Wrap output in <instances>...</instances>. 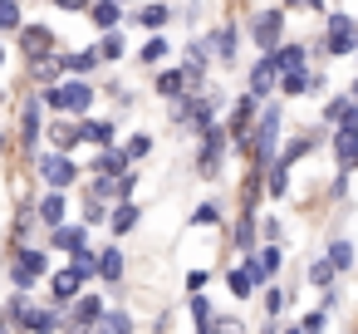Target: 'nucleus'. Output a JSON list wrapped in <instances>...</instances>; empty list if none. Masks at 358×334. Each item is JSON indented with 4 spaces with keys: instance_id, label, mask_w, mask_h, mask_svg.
Here are the masks:
<instances>
[{
    "instance_id": "1",
    "label": "nucleus",
    "mask_w": 358,
    "mask_h": 334,
    "mask_svg": "<svg viewBox=\"0 0 358 334\" xmlns=\"http://www.w3.org/2000/svg\"><path fill=\"white\" fill-rule=\"evenodd\" d=\"M280 128H285V104L280 99H265L260 109V123H255V143H250V167L255 172H270L280 162Z\"/></svg>"
},
{
    "instance_id": "2",
    "label": "nucleus",
    "mask_w": 358,
    "mask_h": 334,
    "mask_svg": "<svg viewBox=\"0 0 358 334\" xmlns=\"http://www.w3.org/2000/svg\"><path fill=\"white\" fill-rule=\"evenodd\" d=\"M226 148H231V128L226 123H211L201 133V148H196V177L216 182L221 177V162H226Z\"/></svg>"
},
{
    "instance_id": "3",
    "label": "nucleus",
    "mask_w": 358,
    "mask_h": 334,
    "mask_svg": "<svg viewBox=\"0 0 358 334\" xmlns=\"http://www.w3.org/2000/svg\"><path fill=\"white\" fill-rule=\"evenodd\" d=\"M260 104H265V99H255L250 89H245V94H241V99L231 104V123H226V128H231V143H236L241 153H250V143H255V123H260Z\"/></svg>"
},
{
    "instance_id": "4",
    "label": "nucleus",
    "mask_w": 358,
    "mask_h": 334,
    "mask_svg": "<svg viewBox=\"0 0 358 334\" xmlns=\"http://www.w3.org/2000/svg\"><path fill=\"white\" fill-rule=\"evenodd\" d=\"M94 275H99V260H69L59 275H50V280H55V305H59V309L74 305L79 290H84V280H94Z\"/></svg>"
},
{
    "instance_id": "5",
    "label": "nucleus",
    "mask_w": 358,
    "mask_h": 334,
    "mask_svg": "<svg viewBox=\"0 0 358 334\" xmlns=\"http://www.w3.org/2000/svg\"><path fill=\"white\" fill-rule=\"evenodd\" d=\"M324 50H329V60L358 55V20H348L343 11H334V15L324 20Z\"/></svg>"
},
{
    "instance_id": "6",
    "label": "nucleus",
    "mask_w": 358,
    "mask_h": 334,
    "mask_svg": "<svg viewBox=\"0 0 358 334\" xmlns=\"http://www.w3.org/2000/svg\"><path fill=\"white\" fill-rule=\"evenodd\" d=\"M250 40L260 45V55H275L285 45V6H270L250 20Z\"/></svg>"
},
{
    "instance_id": "7",
    "label": "nucleus",
    "mask_w": 358,
    "mask_h": 334,
    "mask_svg": "<svg viewBox=\"0 0 358 334\" xmlns=\"http://www.w3.org/2000/svg\"><path fill=\"white\" fill-rule=\"evenodd\" d=\"M40 177H45V187H59V192H69V187L79 182V162H74L64 148H55L50 158H40Z\"/></svg>"
},
{
    "instance_id": "8",
    "label": "nucleus",
    "mask_w": 358,
    "mask_h": 334,
    "mask_svg": "<svg viewBox=\"0 0 358 334\" xmlns=\"http://www.w3.org/2000/svg\"><path fill=\"white\" fill-rule=\"evenodd\" d=\"M50 246H55V251H69L74 260H99V256L89 251V221H74V226L64 221V226H55V231H50Z\"/></svg>"
},
{
    "instance_id": "9",
    "label": "nucleus",
    "mask_w": 358,
    "mask_h": 334,
    "mask_svg": "<svg viewBox=\"0 0 358 334\" xmlns=\"http://www.w3.org/2000/svg\"><path fill=\"white\" fill-rule=\"evenodd\" d=\"M40 133H45V99H40V94H30V99L20 104V148H25V153H35Z\"/></svg>"
},
{
    "instance_id": "10",
    "label": "nucleus",
    "mask_w": 358,
    "mask_h": 334,
    "mask_svg": "<svg viewBox=\"0 0 358 334\" xmlns=\"http://www.w3.org/2000/svg\"><path fill=\"white\" fill-rule=\"evenodd\" d=\"M55 45H59V35H55L50 25H25V30H20V50H25V60H30V64L50 60V55H55Z\"/></svg>"
},
{
    "instance_id": "11",
    "label": "nucleus",
    "mask_w": 358,
    "mask_h": 334,
    "mask_svg": "<svg viewBox=\"0 0 358 334\" xmlns=\"http://www.w3.org/2000/svg\"><path fill=\"white\" fill-rule=\"evenodd\" d=\"M280 79H285V69L275 64V55H260V60L250 64V94H255V99H270V94L280 89Z\"/></svg>"
},
{
    "instance_id": "12",
    "label": "nucleus",
    "mask_w": 358,
    "mask_h": 334,
    "mask_svg": "<svg viewBox=\"0 0 358 334\" xmlns=\"http://www.w3.org/2000/svg\"><path fill=\"white\" fill-rule=\"evenodd\" d=\"M324 89H329V79H324L319 69H314V74H309V69H289V74L280 79V94H285V99H309V94H324Z\"/></svg>"
},
{
    "instance_id": "13",
    "label": "nucleus",
    "mask_w": 358,
    "mask_h": 334,
    "mask_svg": "<svg viewBox=\"0 0 358 334\" xmlns=\"http://www.w3.org/2000/svg\"><path fill=\"white\" fill-rule=\"evenodd\" d=\"M265 241V231H260V211H245L241 207V216H236V226H231V246L245 256V251H255Z\"/></svg>"
},
{
    "instance_id": "14",
    "label": "nucleus",
    "mask_w": 358,
    "mask_h": 334,
    "mask_svg": "<svg viewBox=\"0 0 358 334\" xmlns=\"http://www.w3.org/2000/svg\"><path fill=\"white\" fill-rule=\"evenodd\" d=\"M89 104H94V84L89 79L59 84V113H89Z\"/></svg>"
},
{
    "instance_id": "15",
    "label": "nucleus",
    "mask_w": 358,
    "mask_h": 334,
    "mask_svg": "<svg viewBox=\"0 0 358 334\" xmlns=\"http://www.w3.org/2000/svg\"><path fill=\"white\" fill-rule=\"evenodd\" d=\"M211 55H216V64H236L241 60V30L236 25H221L211 35Z\"/></svg>"
},
{
    "instance_id": "16",
    "label": "nucleus",
    "mask_w": 358,
    "mask_h": 334,
    "mask_svg": "<svg viewBox=\"0 0 358 334\" xmlns=\"http://www.w3.org/2000/svg\"><path fill=\"white\" fill-rule=\"evenodd\" d=\"M94 172H103V177H123V172H133V153H128V148H103V153L94 158Z\"/></svg>"
},
{
    "instance_id": "17",
    "label": "nucleus",
    "mask_w": 358,
    "mask_h": 334,
    "mask_svg": "<svg viewBox=\"0 0 358 334\" xmlns=\"http://www.w3.org/2000/svg\"><path fill=\"white\" fill-rule=\"evenodd\" d=\"M152 89H157L167 104H177L182 94H192V84H187V69H162V74L152 79Z\"/></svg>"
},
{
    "instance_id": "18",
    "label": "nucleus",
    "mask_w": 358,
    "mask_h": 334,
    "mask_svg": "<svg viewBox=\"0 0 358 334\" xmlns=\"http://www.w3.org/2000/svg\"><path fill=\"white\" fill-rule=\"evenodd\" d=\"M64 211H69V197H64L59 187H50V192L40 197V221L55 231V226H64Z\"/></svg>"
},
{
    "instance_id": "19",
    "label": "nucleus",
    "mask_w": 358,
    "mask_h": 334,
    "mask_svg": "<svg viewBox=\"0 0 358 334\" xmlns=\"http://www.w3.org/2000/svg\"><path fill=\"white\" fill-rule=\"evenodd\" d=\"M99 280H103L113 295L123 290V251H118V246H108V251L99 256Z\"/></svg>"
},
{
    "instance_id": "20",
    "label": "nucleus",
    "mask_w": 358,
    "mask_h": 334,
    "mask_svg": "<svg viewBox=\"0 0 358 334\" xmlns=\"http://www.w3.org/2000/svg\"><path fill=\"white\" fill-rule=\"evenodd\" d=\"M99 319H103V300L99 295H79L74 300V329H99Z\"/></svg>"
},
{
    "instance_id": "21",
    "label": "nucleus",
    "mask_w": 358,
    "mask_h": 334,
    "mask_svg": "<svg viewBox=\"0 0 358 334\" xmlns=\"http://www.w3.org/2000/svg\"><path fill=\"white\" fill-rule=\"evenodd\" d=\"M334 162H338V167H348V172H358V133L334 128Z\"/></svg>"
},
{
    "instance_id": "22",
    "label": "nucleus",
    "mask_w": 358,
    "mask_h": 334,
    "mask_svg": "<svg viewBox=\"0 0 358 334\" xmlns=\"http://www.w3.org/2000/svg\"><path fill=\"white\" fill-rule=\"evenodd\" d=\"M89 20H94L99 30H118V25H123V0H94V6H89Z\"/></svg>"
},
{
    "instance_id": "23",
    "label": "nucleus",
    "mask_w": 358,
    "mask_h": 334,
    "mask_svg": "<svg viewBox=\"0 0 358 334\" xmlns=\"http://www.w3.org/2000/svg\"><path fill=\"white\" fill-rule=\"evenodd\" d=\"M138 221H143L138 202H113V216H108V231H113V236H128Z\"/></svg>"
},
{
    "instance_id": "24",
    "label": "nucleus",
    "mask_w": 358,
    "mask_h": 334,
    "mask_svg": "<svg viewBox=\"0 0 358 334\" xmlns=\"http://www.w3.org/2000/svg\"><path fill=\"white\" fill-rule=\"evenodd\" d=\"M167 50H172V40H167L162 30H148V45L138 50V60H143V64L152 69V64H162V60H167Z\"/></svg>"
},
{
    "instance_id": "25",
    "label": "nucleus",
    "mask_w": 358,
    "mask_h": 334,
    "mask_svg": "<svg viewBox=\"0 0 358 334\" xmlns=\"http://www.w3.org/2000/svg\"><path fill=\"white\" fill-rule=\"evenodd\" d=\"M113 133H118V123H113V118H84V143L113 148Z\"/></svg>"
},
{
    "instance_id": "26",
    "label": "nucleus",
    "mask_w": 358,
    "mask_h": 334,
    "mask_svg": "<svg viewBox=\"0 0 358 334\" xmlns=\"http://www.w3.org/2000/svg\"><path fill=\"white\" fill-rule=\"evenodd\" d=\"M133 20H138L143 30H162V25L172 20V6H162V0H152V6H143V11H138Z\"/></svg>"
},
{
    "instance_id": "27",
    "label": "nucleus",
    "mask_w": 358,
    "mask_h": 334,
    "mask_svg": "<svg viewBox=\"0 0 358 334\" xmlns=\"http://www.w3.org/2000/svg\"><path fill=\"white\" fill-rule=\"evenodd\" d=\"M334 275H338V265H334L329 256L309 260V270H304V280H309V285H319V290H329V285H334Z\"/></svg>"
},
{
    "instance_id": "28",
    "label": "nucleus",
    "mask_w": 358,
    "mask_h": 334,
    "mask_svg": "<svg viewBox=\"0 0 358 334\" xmlns=\"http://www.w3.org/2000/svg\"><path fill=\"white\" fill-rule=\"evenodd\" d=\"M304 60H309V45H280L275 50V64L289 74V69H304Z\"/></svg>"
},
{
    "instance_id": "29",
    "label": "nucleus",
    "mask_w": 358,
    "mask_h": 334,
    "mask_svg": "<svg viewBox=\"0 0 358 334\" xmlns=\"http://www.w3.org/2000/svg\"><path fill=\"white\" fill-rule=\"evenodd\" d=\"M50 138H55V148H64V153H69V148H79V143H84V123H55V128H50Z\"/></svg>"
},
{
    "instance_id": "30",
    "label": "nucleus",
    "mask_w": 358,
    "mask_h": 334,
    "mask_svg": "<svg viewBox=\"0 0 358 334\" xmlns=\"http://www.w3.org/2000/svg\"><path fill=\"white\" fill-rule=\"evenodd\" d=\"M25 20H20V0H0V35H20Z\"/></svg>"
},
{
    "instance_id": "31",
    "label": "nucleus",
    "mask_w": 358,
    "mask_h": 334,
    "mask_svg": "<svg viewBox=\"0 0 358 334\" xmlns=\"http://www.w3.org/2000/svg\"><path fill=\"white\" fill-rule=\"evenodd\" d=\"M59 64H64V74H89V69L99 64V50H79V55H59Z\"/></svg>"
},
{
    "instance_id": "32",
    "label": "nucleus",
    "mask_w": 358,
    "mask_h": 334,
    "mask_svg": "<svg viewBox=\"0 0 358 334\" xmlns=\"http://www.w3.org/2000/svg\"><path fill=\"white\" fill-rule=\"evenodd\" d=\"M265 187H270V197H275V202H280V197L289 192V162H285V158H280V162H275V167L265 172Z\"/></svg>"
},
{
    "instance_id": "33",
    "label": "nucleus",
    "mask_w": 358,
    "mask_h": 334,
    "mask_svg": "<svg viewBox=\"0 0 358 334\" xmlns=\"http://www.w3.org/2000/svg\"><path fill=\"white\" fill-rule=\"evenodd\" d=\"M329 260L338 265V270H353V241H343V236H329Z\"/></svg>"
},
{
    "instance_id": "34",
    "label": "nucleus",
    "mask_w": 358,
    "mask_h": 334,
    "mask_svg": "<svg viewBox=\"0 0 358 334\" xmlns=\"http://www.w3.org/2000/svg\"><path fill=\"white\" fill-rule=\"evenodd\" d=\"M99 329H103V334H133V314H128V309H103Z\"/></svg>"
},
{
    "instance_id": "35",
    "label": "nucleus",
    "mask_w": 358,
    "mask_h": 334,
    "mask_svg": "<svg viewBox=\"0 0 358 334\" xmlns=\"http://www.w3.org/2000/svg\"><path fill=\"white\" fill-rule=\"evenodd\" d=\"M99 60H103V64H118V60H123V35H118V30H103V40H99Z\"/></svg>"
},
{
    "instance_id": "36",
    "label": "nucleus",
    "mask_w": 358,
    "mask_h": 334,
    "mask_svg": "<svg viewBox=\"0 0 358 334\" xmlns=\"http://www.w3.org/2000/svg\"><path fill=\"white\" fill-rule=\"evenodd\" d=\"M226 285H231V295H236V300H250V295L260 290V285L245 275V265H241V270H231V275H226Z\"/></svg>"
},
{
    "instance_id": "37",
    "label": "nucleus",
    "mask_w": 358,
    "mask_h": 334,
    "mask_svg": "<svg viewBox=\"0 0 358 334\" xmlns=\"http://www.w3.org/2000/svg\"><path fill=\"white\" fill-rule=\"evenodd\" d=\"M89 197H99V202L113 197V202H118V177H103V172H99V177L89 182Z\"/></svg>"
},
{
    "instance_id": "38",
    "label": "nucleus",
    "mask_w": 358,
    "mask_h": 334,
    "mask_svg": "<svg viewBox=\"0 0 358 334\" xmlns=\"http://www.w3.org/2000/svg\"><path fill=\"white\" fill-rule=\"evenodd\" d=\"M59 74H64V64H59V55H50V60H40V64H35V79H40V84H55Z\"/></svg>"
},
{
    "instance_id": "39",
    "label": "nucleus",
    "mask_w": 358,
    "mask_h": 334,
    "mask_svg": "<svg viewBox=\"0 0 358 334\" xmlns=\"http://www.w3.org/2000/svg\"><path fill=\"white\" fill-rule=\"evenodd\" d=\"M108 216H113V211H108V202H99V197H89V202H84V221H89V226H103Z\"/></svg>"
},
{
    "instance_id": "40",
    "label": "nucleus",
    "mask_w": 358,
    "mask_h": 334,
    "mask_svg": "<svg viewBox=\"0 0 358 334\" xmlns=\"http://www.w3.org/2000/svg\"><path fill=\"white\" fill-rule=\"evenodd\" d=\"M192 226H221V207H216V202H201V207L192 211Z\"/></svg>"
},
{
    "instance_id": "41",
    "label": "nucleus",
    "mask_w": 358,
    "mask_h": 334,
    "mask_svg": "<svg viewBox=\"0 0 358 334\" xmlns=\"http://www.w3.org/2000/svg\"><path fill=\"white\" fill-rule=\"evenodd\" d=\"M299 329H304V334H324V329H329V309H309V314H299Z\"/></svg>"
},
{
    "instance_id": "42",
    "label": "nucleus",
    "mask_w": 358,
    "mask_h": 334,
    "mask_svg": "<svg viewBox=\"0 0 358 334\" xmlns=\"http://www.w3.org/2000/svg\"><path fill=\"white\" fill-rule=\"evenodd\" d=\"M123 148H128V153H133V162H143V158H148V153H152V138H148V133H133V138H128V143H123Z\"/></svg>"
},
{
    "instance_id": "43",
    "label": "nucleus",
    "mask_w": 358,
    "mask_h": 334,
    "mask_svg": "<svg viewBox=\"0 0 358 334\" xmlns=\"http://www.w3.org/2000/svg\"><path fill=\"white\" fill-rule=\"evenodd\" d=\"M348 104H353V99H348V94H338V99H329V104H324V123H338V118H343V109H348Z\"/></svg>"
},
{
    "instance_id": "44",
    "label": "nucleus",
    "mask_w": 358,
    "mask_h": 334,
    "mask_svg": "<svg viewBox=\"0 0 358 334\" xmlns=\"http://www.w3.org/2000/svg\"><path fill=\"white\" fill-rule=\"evenodd\" d=\"M206 280H211V270H187V295H201Z\"/></svg>"
},
{
    "instance_id": "45",
    "label": "nucleus",
    "mask_w": 358,
    "mask_h": 334,
    "mask_svg": "<svg viewBox=\"0 0 358 334\" xmlns=\"http://www.w3.org/2000/svg\"><path fill=\"white\" fill-rule=\"evenodd\" d=\"M280 309H285V290L265 285V314H280Z\"/></svg>"
},
{
    "instance_id": "46",
    "label": "nucleus",
    "mask_w": 358,
    "mask_h": 334,
    "mask_svg": "<svg viewBox=\"0 0 358 334\" xmlns=\"http://www.w3.org/2000/svg\"><path fill=\"white\" fill-rule=\"evenodd\" d=\"M334 128H343V133H358V99H353V104L343 109V118H338Z\"/></svg>"
},
{
    "instance_id": "47",
    "label": "nucleus",
    "mask_w": 358,
    "mask_h": 334,
    "mask_svg": "<svg viewBox=\"0 0 358 334\" xmlns=\"http://www.w3.org/2000/svg\"><path fill=\"white\" fill-rule=\"evenodd\" d=\"M343 192H348V167H338V177L329 187V202H343Z\"/></svg>"
},
{
    "instance_id": "48",
    "label": "nucleus",
    "mask_w": 358,
    "mask_h": 334,
    "mask_svg": "<svg viewBox=\"0 0 358 334\" xmlns=\"http://www.w3.org/2000/svg\"><path fill=\"white\" fill-rule=\"evenodd\" d=\"M260 256H265V265H270V270H280V265H285V251H280L275 241H270V246H260Z\"/></svg>"
},
{
    "instance_id": "49",
    "label": "nucleus",
    "mask_w": 358,
    "mask_h": 334,
    "mask_svg": "<svg viewBox=\"0 0 358 334\" xmlns=\"http://www.w3.org/2000/svg\"><path fill=\"white\" fill-rule=\"evenodd\" d=\"M260 231H265V241H280L285 226H280V216H260Z\"/></svg>"
},
{
    "instance_id": "50",
    "label": "nucleus",
    "mask_w": 358,
    "mask_h": 334,
    "mask_svg": "<svg viewBox=\"0 0 358 334\" xmlns=\"http://www.w3.org/2000/svg\"><path fill=\"white\" fill-rule=\"evenodd\" d=\"M133 187H138V177H133V172H123V177H118V202H128V197H133Z\"/></svg>"
},
{
    "instance_id": "51",
    "label": "nucleus",
    "mask_w": 358,
    "mask_h": 334,
    "mask_svg": "<svg viewBox=\"0 0 358 334\" xmlns=\"http://www.w3.org/2000/svg\"><path fill=\"white\" fill-rule=\"evenodd\" d=\"M55 6H59V11H69V15H79V11H89V6H94V0H55Z\"/></svg>"
},
{
    "instance_id": "52",
    "label": "nucleus",
    "mask_w": 358,
    "mask_h": 334,
    "mask_svg": "<svg viewBox=\"0 0 358 334\" xmlns=\"http://www.w3.org/2000/svg\"><path fill=\"white\" fill-rule=\"evenodd\" d=\"M285 6H294V11H324V0H285Z\"/></svg>"
},
{
    "instance_id": "53",
    "label": "nucleus",
    "mask_w": 358,
    "mask_h": 334,
    "mask_svg": "<svg viewBox=\"0 0 358 334\" xmlns=\"http://www.w3.org/2000/svg\"><path fill=\"white\" fill-rule=\"evenodd\" d=\"M260 334H285V329H280V314H265V324H260Z\"/></svg>"
},
{
    "instance_id": "54",
    "label": "nucleus",
    "mask_w": 358,
    "mask_h": 334,
    "mask_svg": "<svg viewBox=\"0 0 358 334\" xmlns=\"http://www.w3.org/2000/svg\"><path fill=\"white\" fill-rule=\"evenodd\" d=\"M216 334H241V324L236 319H216Z\"/></svg>"
},
{
    "instance_id": "55",
    "label": "nucleus",
    "mask_w": 358,
    "mask_h": 334,
    "mask_svg": "<svg viewBox=\"0 0 358 334\" xmlns=\"http://www.w3.org/2000/svg\"><path fill=\"white\" fill-rule=\"evenodd\" d=\"M348 99H358V79H353V84H348Z\"/></svg>"
},
{
    "instance_id": "56",
    "label": "nucleus",
    "mask_w": 358,
    "mask_h": 334,
    "mask_svg": "<svg viewBox=\"0 0 358 334\" xmlns=\"http://www.w3.org/2000/svg\"><path fill=\"white\" fill-rule=\"evenodd\" d=\"M6 148H10V138H6V133H0V153H6Z\"/></svg>"
},
{
    "instance_id": "57",
    "label": "nucleus",
    "mask_w": 358,
    "mask_h": 334,
    "mask_svg": "<svg viewBox=\"0 0 358 334\" xmlns=\"http://www.w3.org/2000/svg\"><path fill=\"white\" fill-rule=\"evenodd\" d=\"M285 334H304V329H299V324H294V329H285Z\"/></svg>"
},
{
    "instance_id": "58",
    "label": "nucleus",
    "mask_w": 358,
    "mask_h": 334,
    "mask_svg": "<svg viewBox=\"0 0 358 334\" xmlns=\"http://www.w3.org/2000/svg\"><path fill=\"white\" fill-rule=\"evenodd\" d=\"M0 64H6V45H0Z\"/></svg>"
},
{
    "instance_id": "59",
    "label": "nucleus",
    "mask_w": 358,
    "mask_h": 334,
    "mask_svg": "<svg viewBox=\"0 0 358 334\" xmlns=\"http://www.w3.org/2000/svg\"><path fill=\"white\" fill-rule=\"evenodd\" d=\"M123 6H128V0H123Z\"/></svg>"
}]
</instances>
